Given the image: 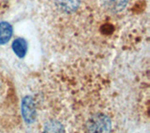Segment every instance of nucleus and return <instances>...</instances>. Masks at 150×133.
Segmentation results:
<instances>
[{"instance_id":"20e7f679","label":"nucleus","mask_w":150,"mask_h":133,"mask_svg":"<svg viewBox=\"0 0 150 133\" xmlns=\"http://www.w3.org/2000/svg\"><path fill=\"white\" fill-rule=\"evenodd\" d=\"M12 50L19 58L25 57L27 53V42L25 39L18 37L12 43Z\"/></svg>"},{"instance_id":"f257e3e1","label":"nucleus","mask_w":150,"mask_h":133,"mask_svg":"<svg viewBox=\"0 0 150 133\" xmlns=\"http://www.w3.org/2000/svg\"><path fill=\"white\" fill-rule=\"evenodd\" d=\"M111 127L110 118L102 113L93 115L87 121V129L91 132H108L111 129Z\"/></svg>"},{"instance_id":"39448f33","label":"nucleus","mask_w":150,"mask_h":133,"mask_svg":"<svg viewBox=\"0 0 150 133\" xmlns=\"http://www.w3.org/2000/svg\"><path fill=\"white\" fill-rule=\"evenodd\" d=\"M13 29L11 23L7 22L0 23V44H6L11 40Z\"/></svg>"},{"instance_id":"7ed1b4c3","label":"nucleus","mask_w":150,"mask_h":133,"mask_svg":"<svg viewBox=\"0 0 150 133\" xmlns=\"http://www.w3.org/2000/svg\"><path fill=\"white\" fill-rule=\"evenodd\" d=\"M55 3L60 11L71 13L79 8L81 0H55Z\"/></svg>"},{"instance_id":"f03ea898","label":"nucleus","mask_w":150,"mask_h":133,"mask_svg":"<svg viewBox=\"0 0 150 133\" xmlns=\"http://www.w3.org/2000/svg\"><path fill=\"white\" fill-rule=\"evenodd\" d=\"M22 115L26 124H33L37 118L35 101L32 97L26 96L22 100Z\"/></svg>"},{"instance_id":"423d86ee","label":"nucleus","mask_w":150,"mask_h":133,"mask_svg":"<svg viewBox=\"0 0 150 133\" xmlns=\"http://www.w3.org/2000/svg\"><path fill=\"white\" fill-rule=\"evenodd\" d=\"M105 7L112 12H119L127 7L129 0H105Z\"/></svg>"},{"instance_id":"0eeeda50","label":"nucleus","mask_w":150,"mask_h":133,"mask_svg":"<svg viewBox=\"0 0 150 133\" xmlns=\"http://www.w3.org/2000/svg\"><path fill=\"white\" fill-rule=\"evenodd\" d=\"M46 131H53V132L63 131V127L61 126L59 123L55 122V121L49 122L46 126Z\"/></svg>"}]
</instances>
